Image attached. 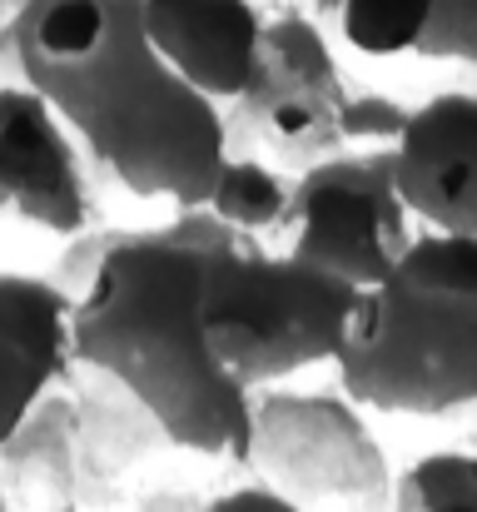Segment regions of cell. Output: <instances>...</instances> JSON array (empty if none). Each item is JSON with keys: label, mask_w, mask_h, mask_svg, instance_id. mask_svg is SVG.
<instances>
[{"label": "cell", "mask_w": 477, "mask_h": 512, "mask_svg": "<svg viewBox=\"0 0 477 512\" xmlns=\"http://www.w3.org/2000/svg\"><path fill=\"white\" fill-rule=\"evenodd\" d=\"M408 120V105H398L393 95H368V90H348L343 115H338V140L353 150H378L393 145L398 130Z\"/></svg>", "instance_id": "16"}, {"label": "cell", "mask_w": 477, "mask_h": 512, "mask_svg": "<svg viewBox=\"0 0 477 512\" xmlns=\"http://www.w3.org/2000/svg\"><path fill=\"white\" fill-rule=\"evenodd\" d=\"M194 512H309L299 508L294 498H284L279 488H269V483H259V478H234L229 488H219L209 503H199Z\"/></svg>", "instance_id": "17"}, {"label": "cell", "mask_w": 477, "mask_h": 512, "mask_svg": "<svg viewBox=\"0 0 477 512\" xmlns=\"http://www.w3.org/2000/svg\"><path fill=\"white\" fill-rule=\"evenodd\" d=\"M393 512H477V453L438 448L398 473Z\"/></svg>", "instance_id": "15"}, {"label": "cell", "mask_w": 477, "mask_h": 512, "mask_svg": "<svg viewBox=\"0 0 477 512\" xmlns=\"http://www.w3.org/2000/svg\"><path fill=\"white\" fill-rule=\"evenodd\" d=\"M0 512H5V508H0Z\"/></svg>", "instance_id": "19"}, {"label": "cell", "mask_w": 477, "mask_h": 512, "mask_svg": "<svg viewBox=\"0 0 477 512\" xmlns=\"http://www.w3.org/2000/svg\"><path fill=\"white\" fill-rule=\"evenodd\" d=\"M100 209L95 174L50 100L25 80H0V229L70 244Z\"/></svg>", "instance_id": "8"}, {"label": "cell", "mask_w": 477, "mask_h": 512, "mask_svg": "<svg viewBox=\"0 0 477 512\" xmlns=\"http://www.w3.org/2000/svg\"><path fill=\"white\" fill-rule=\"evenodd\" d=\"M249 478L309 512H393L398 468L343 388H254Z\"/></svg>", "instance_id": "5"}, {"label": "cell", "mask_w": 477, "mask_h": 512, "mask_svg": "<svg viewBox=\"0 0 477 512\" xmlns=\"http://www.w3.org/2000/svg\"><path fill=\"white\" fill-rule=\"evenodd\" d=\"M75 294L50 269L0 264V433L65 378Z\"/></svg>", "instance_id": "10"}, {"label": "cell", "mask_w": 477, "mask_h": 512, "mask_svg": "<svg viewBox=\"0 0 477 512\" xmlns=\"http://www.w3.org/2000/svg\"><path fill=\"white\" fill-rule=\"evenodd\" d=\"M388 150L413 224L477 234V90H438L413 105Z\"/></svg>", "instance_id": "9"}, {"label": "cell", "mask_w": 477, "mask_h": 512, "mask_svg": "<svg viewBox=\"0 0 477 512\" xmlns=\"http://www.w3.org/2000/svg\"><path fill=\"white\" fill-rule=\"evenodd\" d=\"M224 234L199 204L155 224L105 214L60 244L50 274L75 294L60 388L80 433V512H194L249 473L254 388L199 314Z\"/></svg>", "instance_id": "1"}, {"label": "cell", "mask_w": 477, "mask_h": 512, "mask_svg": "<svg viewBox=\"0 0 477 512\" xmlns=\"http://www.w3.org/2000/svg\"><path fill=\"white\" fill-rule=\"evenodd\" d=\"M10 10H15V0H0V20H5V15H10Z\"/></svg>", "instance_id": "18"}, {"label": "cell", "mask_w": 477, "mask_h": 512, "mask_svg": "<svg viewBox=\"0 0 477 512\" xmlns=\"http://www.w3.org/2000/svg\"><path fill=\"white\" fill-rule=\"evenodd\" d=\"M338 388L393 418H458L477 408V234L423 229L403 259L358 289Z\"/></svg>", "instance_id": "3"}, {"label": "cell", "mask_w": 477, "mask_h": 512, "mask_svg": "<svg viewBox=\"0 0 477 512\" xmlns=\"http://www.w3.org/2000/svg\"><path fill=\"white\" fill-rule=\"evenodd\" d=\"M289 204H294V179L284 174V165H274L254 150H229L209 184V199H204V209L244 239L284 234Z\"/></svg>", "instance_id": "14"}, {"label": "cell", "mask_w": 477, "mask_h": 512, "mask_svg": "<svg viewBox=\"0 0 477 512\" xmlns=\"http://www.w3.org/2000/svg\"><path fill=\"white\" fill-rule=\"evenodd\" d=\"M0 50L65 120L100 194L164 219L209 199L229 155L224 105L159 55L140 0H15Z\"/></svg>", "instance_id": "2"}, {"label": "cell", "mask_w": 477, "mask_h": 512, "mask_svg": "<svg viewBox=\"0 0 477 512\" xmlns=\"http://www.w3.org/2000/svg\"><path fill=\"white\" fill-rule=\"evenodd\" d=\"M348 100L343 65L333 55L328 25L309 10L264 15L259 65L249 85L224 105L229 150H254L284 170H304L343 150L338 115Z\"/></svg>", "instance_id": "6"}, {"label": "cell", "mask_w": 477, "mask_h": 512, "mask_svg": "<svg viewBox=\"0 0 477 512\" xmlns=\"http://www.w3.org/2000/svg\"><path fill=\"white\" fill-rule=\"evenodd\" d=\"M353 304L358 284L244 234H224L204 259V334L249 388L289 383L323 363L333 368Z\"/></svg>", "instance_id": "4"}, {"label": "cell", "mask_w": 477, "mask_h": 512, "mask_svg": "<svg viewBox=\"0 0 477 512\" xmlns=\"http://www.w3.org/2000/svg\"><path fill=\"white\" fill-rule=\"evenodd\" d=\"M314 15L353 55L477 70V0H314Z\"/></svg>", "instance_id": "12"}, {"label": "cell", "mask_w": 477, "mask_h": 512, "mask_svg": "<svg viewBox=\"0 0 477 512\" xmlns=\"http://www.w3.org/2000/svg\"><path fill=\"white\" fill-rule=\"evenodd\" d=\"M155 50L209 100L229 105L254 65L264 40V10L254 0H140Z\"/></svg>", "instance_id": "11"}, {"label": "cell", "mask_w": 477, "mask_h": 512, "mask_svg": "<svg viewBox=\"0 0 477 512\" xmlns=\"http://www.w3.org/2000/svg\"><path fill=\"white\" fill-rule=\"evenodd\" d=\"M413 214L393 184V150H333L294 174L284 249L368 289L413 244Z\"/></svg>", "instance_id": "7"}, {"label": "cell", "mask_w": 477, "mask_h": 512, "mask_svg": "<svg viewBox=\"0 0 477 512\" xmlns=\"http://www.w3.org/2000/svg\"><path fill=\"white\" fill-rule=\"evenodd\" d=\"M80 433L65 388H50L15 428L0 433V508L80 512Z\"/></svg>", "instance_id": "13"}]
</instances>
